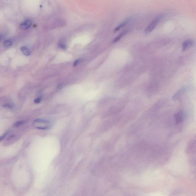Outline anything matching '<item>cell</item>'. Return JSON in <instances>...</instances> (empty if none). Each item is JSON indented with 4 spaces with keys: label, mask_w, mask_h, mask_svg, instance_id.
<instances>
[{
    "label": "cell",
    "mask_w": 196,
    "mask_h": 196,
    "mask_svg": "<svg viewBox=\"0 0 196 196\" xmlns=\"http://www.w3.org/2000/svg\"><path fill=\"white\" fill-rule=\"evenodd\" d=\"M41 101V98H36L35 100H34V102L36 104H38V103H39Z\"/></svg>",
    "instance_id": "15"
},
{
    "label": "cell",
    "mask_w": 196,
    "mask_h": 196,
    "mask_svg": "<svg viewBox=\"0 0 196 196\" xmlns=\"http://www.w3.org/2000/svg\"><path fill=\"white\" fill-rule=\"evenodd\" d=\"M21 49L23 54L26 56H28L30 55V53H31L30 50L27 48H26V47H22L21 48Z\"/></svg>",
    "instance_id": "9"
},
{
    "label": "cell",
    "mask_w": 196,
    "mask_h": 196,
    "mask_svg": "<svg viewBox=\"0 0 196 196\" xmlns=\"http://www.w3.org/2000/svg\"><path fill=\"white\" fill-rule=\"evenodd\" d=\"M81 59H78L76 60L74 62V64H73V66H74L75 67V66H77V65H78V64L79 63Z\"/></svg>",
    "instance_id": "14"
},
{
    "label": "cell",
    "mask_w": 196,
    "mask_h": 196,
    "mask_svg": "<svg viewBox=\"0 0 196 196\" xmlns=\"http://www.w3.org/2000/svg\"><path fill=\"white\" fill-rule=\"evenodd\" d=\"M7 134V133H5L4 134H3L2 136L0 137V142L2 141V140H3V139H4L5 138V137H6V136Z\"/></svg>",
    "instance_id": "16"
},
{
    "label": "cell",
    "mask_w": 196,
    "mask_h": 196,
    "mask_svg": "<svg viewBox=\"0 0 196 196\" xmlns=\"http://www.w3.org/2000/svg\"><path fill=\"white\" fill-rule=\"evenodd\" d=\"M3 107L5 108H13V107L12 105H10L9 104H6L5 105H3Z\"/></svg>",
    "instance_id": "13"
},
{
    "label": "cell",
    "mask_w": 196,
    "mask_h": 196,
    "mask_svg": "<svg viewBox=\"0 0 196 196\" xmlns=\"http://www.w3.org/2000/svg\"><path fill=\"white\" fill-rule=\"evenodd\" d=\"M128 30H124L123 32H122L121 33H120V34L117 36V37H116L113 39V43H115L117 42L118 41H119V40L122 38V37L124 36L125 34H127V33H128Z\"/></svg>",
    "instance_id": "8"
},
{
    "label": "cell",
    "mask_w": 196,
    "mask_h": 196,
    "mask_svg": "<svg viewBox=\"0 0 196 196\" xmlns=\"http://www.w3.org/2000/svg\"><path fill=\"white\" fill-rule=\"evenodd\" d=\"M32 22L30 20H26L22 23L20 25L21 28L23 30H27L32 26Z\"/></svg>",
    "instance_id": "6"
},
{
    "label": "cell",
    "mask_w": 196,
    "mask_h": 196,
    "mask_svg": "<svg viewBox=\"0 0 196 196\" xmlns=\"http://www.w3.org/2000/svg\"><path fill=\"white\" fill-rule=\"evenodd\" d=\"M33 125L38 129H47L49 127V123L43 119H37L33 122Z\"/></svg>",
    "instance_id": "2"
},
{
    "label": "cell",
    "mask_w": 196,
    "mask_h": 196,
    "mask_svg": "<svg viewBox=\"0 0 196 196\" xmlns=\"http://www.w3.org/2000/svg\"><path fill=\"white\" fill-rule=\"evenodd\" d=\"M59 46L62 49H63V50H65L66 49V47L64 44L62 43H60L59 44Z\"/></svg>",
    "instance_id": "12"
},
{
    "label": "cell",
    "mask_w": 196,
    "mask_h": 196,
    "mask_svg": "<svg viewBox=\"0 0 196 196\" xmlns=\"http://www.w3.org/2000/svg\"><path fill=\"white\" fill-rule=\"evenodd\" d=\"M163 16L162 14H160L156 18H154L152 22L146 28L145 30V32L146 33H149L152 32L155 28L156 26L161 21Z\"/></svg>",
    "instance_id": "1"
},
{
    "label": "cell",
    "mask_w": 196,
    "mask_h": 196,
    "mask_svg": "<svg viewBox=\"0 0 196 196\" xmlns=\"http://www.w3.org/2000/svg\"><path fill=\"white\" fill-rule=\"evenodd\" d=\"M1 36L0 35V41H1Z\"/></svg>",
    "instance_id": "17"
},
{
    "label": "cell",
    "mask_w": 196,
    "mask_h": 196,
    "mask_svg": "<svg viewBox=\"0 0 196 196\" xmlns=\"http://www.w3.org/2000/svg\"><path fill=\"white\" fill-rule=\"evenodd\" d=\"M24 123V122L23 121H18V122H17L15 123H14V126L15 127H20V126L22 125Z\"/></svg>",
    "instance_id": "11"
},
{
    "label": "cell",
    "mask_w": 196,
    "mask_h": 196,
    "mask_svg": "<svg viewBox=\"0 0 196 196\" xmlns=\"http://www.w3.org/2000/svg\"><path fill=\"white\" fill-rule=\"evenodd\" d=\"M174 118L176 123L177 124L182 122L184 118V115L183 112H180L177 113L175 115Z\"/></svg>",
    "instance_id": "4"
},
{
    "label": "cell",
    "mask_w": 196,
    "mask_h": 196,
    "mask_svg": "<svg viewBox=\"0 0 196 196\" xmlns=\"http://www.w3.org/2000/svg\"><path fill=\"white\" fill-rule=\"evenodd\" d=\"M193 42L191 39L186 40L182 44V51L184 52L193 45Z\"/></svg>",
    "instance_id": "3"
},
{
    "label": "cell",
    "mask_w": 196,
    "mask_h": 196,
    "mask_svg": "<svg viewBox=\"0 0 196 196\" xmlns=\"http://www.w3.org/2000/svg\"><path fill=\"white\" fill-rule=\"evenodd\" d=\"M130 21H131V19H130V18H127V19L124 20V21H123L122 22L120 23V24H119L117 27L115 28V30H114V32H117L119 31V30H120L121 28H123L124 27L127 26L128 23Z\"/></svg>",
    "instance_id": "5"
},
{
    "label": "cell",
    "mask_w": 196,
    "mask_h": 196,
    "mask_svg": "<svg viewBox=\"0 0 196 196\" xmlns=\"http://www.w3.org/2000/svg\"><path fill=\"white\" fill-rule=\"evenodd\" d=\"M12 43V41H11V40H6V41H5L4 43V47L5 48H8V47H10V46H11Z\"/></svg>",
    "instance_id": "10"
},
{
    "label": "cell",
    "mask_w": 196,
    "mask_h": 196,
    "mask_svg": "<svg viewBox=\"0 0 196 196\" xmlns=\"http://www.w3.org/2000/svg\"><path fill=\"white\" fill-rule=\"evenodd\" d=\"M185 91V89L184 88H182V89H180L176 93L174 94V96L172 97V100H178L180 98L182 95L183 94V92Z\"/></svg>",
    "instance_id": "7"
}]
</instances>
